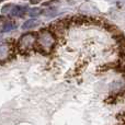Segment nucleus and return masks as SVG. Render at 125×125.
Masks as SVG:
<instances>
[{
  "label": "nucleus",
  "mask_w": 125,
  "mask_h": 125,
  "mask_svg": "<svg viewBox=\"0 0 125 125\" xmlns=\"http://www.w3.org/2000/svg\"><path fill=\"white\" fill-rule=\"evenodd\" d=\"M37 24V21L36 20H30V21H26L23 25V29H28V28H33Z\"/></svg>",
  "instance_id": "obj_1"
},
{
  "label": "nucleus",
  "mask_w": 125,
  "mask_h": 125,
  "mask_svg": "<svg viewBox=\"0 0 125 125\" xmlns=\"http://www.w3.org/2000/svg\"><path fill=\"white\" fill-rule=\"evenodd\" d=\"M13 26H14V25H13L12 23H10V24H7V25L3 28V31H9V29H12Z\"/></svg>",
  "instance_id": "obj_2"
},
{
  "label": "nucleus",
  "mask_w": 125,
  "mask_h": 125,
  "mask_svg": "<svg viewBox=\"0 0 125 125\" xmlns=\"http://www.w3.org/2000/svg\"><path fill=\"white\" fill-rule=\"evenodd\" d=\"M39 13H40V10H39V9H34V10L31 11L30 14H31V15H35V14H39Z\"/></svg>",
  "instance_id": "obj_3"
}]
</instances>
